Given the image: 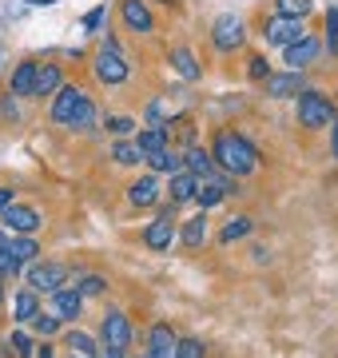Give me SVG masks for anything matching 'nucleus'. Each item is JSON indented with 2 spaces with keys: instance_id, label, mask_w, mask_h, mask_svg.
I'll return each instance as SVG.
<instances>
[{
  "instance_id": "1",
  "label": "nucleus",
  "mask_w": 338,
  "mask_h": 358,
  "mask_svg": "<svg viewBox=\"0 0 338 358\" xmlns=\"http://www.w3.org/2000/svg\"><path fill=\"white\" fill-rule=\"evenodd\" d=\"M211 159L227 171V176H251L255 167H259V152L251 148L239 131H219L215 136V148H211Z\"/></svg>"
},
{
  "instance_id": "2",
  "label": "nucleus",
  "mask_w": 338,
  "mask_h": 358,
  "mask_svg": "<svg viewBox=\"0 0 338 358\" xmlns=\"http://www.w3.org/2000/svg\"><path fill=\"white\" fill-rule=\"evenodd\" d=\"M299 124L302 128H311V131H318V128H335L338 124V112H335V103L326 100L323 92H299Z\"/></svg>"
},
{
  "instance_id": "3",
  "label": "nucleus",
  "mask_w": 338,
  "mask_h": 358,
  "mask_svg": "<svg viewBox=\"0 0 338 358\" xmlns=\"http://www.w3.org/2000/svg\"><path fill=\"white\" fill-rule=\"evenodd\" d=\"M96 80L100 84H108V88H116V84H124V80L131 76V68H128V60L119 56V48H116V40H104V48L96 52Z\"/></svg>"
},
{
  "instance_id": "4",
  "label": "nucleus",
  "mask_w": 338,
  "mask_h": 358,
  "mask_svg": "<svg viewBox=\"0 0 338 358\" xmlns=\"http://www.w3.org/2000/svg\"><path fill=\"white\" fill-rule=\"evenodd\" d=\"M243 40H247V32H243V20L231 13H223L215 24H211V44L219 52H235V48H243Z\"/></svg>"
},
{
  "instance_id": "5",
  "label": "nucleus",
  "mask_w": 338,
  "mask_h": 358,
  "mask_svg": "<svg viewBox=\"0 0 338 358\" xmlns=\"http://www.w3.org/2000/svg\"><path fill=\"white\" fill-rule=\"evenodd\" d=\"M88 103V92L76 88V84H64V88L56 92L52 100V120L56 124H64V128H72V120H76V112Z\"/></svg>"
},
{
  "instance_id": "6",
  "label": "nucleus",
  "mask_w": 338,
  "mask_h": 358,
  "mask_svg": "<svg viewBox=\"0 0 338 358\" xmlns=\"http://www.w3.org/2000/svg\"><path fill=\"white\" fill-rule=\"evenodd\" d=\"M143 243L152 247V251H168L171 243H175V203L163 207L156 215V223H147V231H143Z\"/></svg>"
},
{
  "instance_id": "7",
  "label": "nucleus",
  "mask_w": 338,
  "mask_h": 358,
  "mask_svg": "<svg viewBox=\"0 0 338 358\" xmlns=\"http://www.w3.org/2000/svg\"><path fill=\"white\" fill-rule=\"evenodd\" d=\"M263 36H267V44L286 48V44H295V40L307 36V28H302L299 16H274V20H267V24H263Z\"/></svg>"
},
{
  "instance_id": "8",
  "label": "nucleus",
  "mask_w": 338,
  "mask_h": 358,
  "mask_svg": "<svg viewBox=\"0 0 338 358\" xmlns=\"http://www.w3.org/2000/svg\"><path fill=\"white\" fill-rule=\"evenodd\" d=\"M0 219H4V227L13 231V235H36L40 231V211L36 207H28V203H13V207H4L0 211Z\"/></svg>"
},
{
  "instance_id": "9",
  "label": "nucleus",
  "mask_w": 338,
  "mask_h": 358,
  "mask_svg": "<svg viewBox=\"0 0 338 358\" xmlns=\"http://www.w3.org/2000/svg\"><path fill=\"white\" fill-rule=\"evenodd\" d=\"M100 334H104V346L108 350H128L131 343V322L124 310H108L104 322H100Z\"/></svg>"
},
{
  "instance_id": "10",
  "label": "nucleus",
  "mask_w": 338,
  "mask_h": 358,
  "mask_svg": "<svg viewBox=\"0 0 338 358\" xmlns=\"http://www.w3.org/2000/svg\"><path fill=\"white\" fill-rule=\"evenodd\" d=\"M28 282H32V291L52 294V291H60V287L68 282V267H64V263H32Z\"/></svg>"
},
{
  "instance_id": "11",
  "label": "nucleus",
  "mask_w": 338,
  "mask_h": 358,
  "mask_svg": "<svg viewBox=\"0 0 338 358\" xmlns=\"http://www.w3.org/2000/svg\"><path fill=\"white\" fill-rule=\"evenodd\" d=\"M119 16H124L128 32H140V36L156 32V20H152V8H147V0H124V4H119Z\"/></svg>"
},
{
  "instance_id": "12",
  "label": "nucleus",
  "mask_w": 338,
  "mask_h": 358,
  "mask_svg": "<svg viewBox=\"0 0 338 358\" xmlns=\"http://www.w3.org/2000/svg\"><path fill=\"white\" fill-rule=\"evenodd\" d=\"M48 303H52V315L60 322H76L80 310H84V294H80L76 287H72V291H68V287H60V291L48 294Z\"/></svg>"
},
{
  "instance_id": "13",
  "label": "nucleus",
  "mask_w": 338,
  "mask_h": 358,
  "mask_svg": "<svg viewBox=\"0 0 338 358\" xmlns=\"http://www.w3.org/2000/svg\"><path fill=\"white\" fill-rule=\"evenodd\" d=\"M314 60H318V40L314 36H302L295 44H286V64H291V72H302Z\"/></svg>"
},
{
  "instance_id": "14",
  "label": "nucleus",
  "mask_w": 338,
  "mask_h": 358,
  "mask_svg": "<svg viewBox=\"0 0 338 358\" xmlns=\"http://www.w3.org/2000/svg\"><path fill=\"white\" fill-rule=\"evenodd\" d=\"M128 203L131 207H156L159 203V179L156 176H143L128 187Z\"/></svg>"
},
{
  "instance_id": "15",
  "label": "nucleus",
  "mask_w": 338,
  "mask_h": 358,
  "mask_svg": "<svg viewBox=\"0 0 338 358\" xmlns=\"http://www.w3.org/2000/svg\"><path fill=\"white\" fill-rule=\"evenodd\" d=\"M302 88V72H279V76H267V96L274 100H286V96H299Z\"/></svg>"
},
{
  "instance_id": "16",
  "label": "nucleus",
  "mask_w": 338,
  "mask_h": 358,
  "mask_svg": "<svg viewBox=\"0 0 338 358\" xmlns=\"http://www.w3.org/2000/svg\"><path fill=\"white\" fill-rule=\"evenodd\" d=\"M60 88H64L60 64H36V88H32V96H56Z\"/></svg>"
},
{
  "instance_id": "17",
  "label": "nucleus",
  "mask_w": 338,
  "mask_h": 358,
  "mask_svg": "<svg viewBox=\"0 0 338 358\" xmlns=\"http://www.w3.org/2000/svg\"><path fill=\"white\" fill-rule=\"evenodd\" d=\"M183 167L191 171V176H199V179H207V176H215V159H211V152H203V148H187V155H183Z\"/></svg>"
},
{
  "instance_id": "18",
  "label": "nucleus",
  "mask_w": 338,
  "mask_h": 358,
  "mask_svg": "<svg viewBox=\"0 0 338 358\" xmlns=\"http://www.w3.org/2000/svg\"><path fill=\"white\" fill-rule=\"evenodd\" d=\"M147 164H152V171H159V176H179L183 171V155L171 152V148H159V152L147 155Z\"/></svg>"
},
{
  "instance_id": "19",
  "label": "nucleus",
  "mask_w": 338,
  "mask_h": 358,
  "mask_svg": "<svg viewBox=\"0 0 338 358\" xmlns=\"http://www.w3.org/2000/svg\"><path fill=\"white\" fill-rule=\"evenodd\" d=\"M196 187H199V176H191L187 167H183L179 176H171V203H187V199H196Z\"/></svg>"
},
{
  "instance_id": "20",
  "label": "nucleus",
  "mask_w": 338,
  "mask_h": 358,
  "mask_svg": "<svg viewBox=\"0 0 338 358\" xmlns=\"http://www.w3.org/2000/svg\"><path fill=\"white\" fill-rule=\"evenodd\" d=\"M32 88H36V64L24 60V64H16L13 80H8V92L13 96H32Z\"/></svg>"
},
{
  "instance_id": "21",
  "label": "nucleus",
  "mask_w": 338,
  "mask_h": 358,
  "mask_svg": "<svg viewBox=\"0 0 338 358\" xmlns=\"http://www.w3.org/2000/svg\"><path fill=\"white\" fill-rule=\"evenodd\" d=\"M171 68H175L183 80H199L203 76V68H199V60H196V52L191 48H171Z\"/></svg>"
},
{
  "instance_id": "22",
  "label": "nucleus",
  "mask_w": 338,
  "mask_h": 358,
  "mask_svg": "<svg viewBox=\"0 0 338 358\" xmlns=\"http://www.w3.org/2000/svg\"><path fill=\"white\" fill-rule=\"evenodd\" d=\"M183 247H191V251H196V247H203L207 243V211H199L196 219H187V223H183Z\"/></svg>"
},
{
  "instance_id": "23",
  "label": "nucleus",
  "mask_w": 338,
  "mask_h": 358,
  "mask_svg": "<svg viewBox=\"0 0 338 358\" xmlns=\"http://www.w3.org/2000/svg\"><path fill=\"white\" fill-rule=\"evenodd\" d=\"M251 227H255V223H251L247 215L227 219V223H223V231H219V243H223V247H231V243H239V239H247Z\"/></svg>"
},
{
  "instance_id": "24",
  "label": "nucleus",
  "mask_w": 338,
  "mask_h": 358,
  "mask_svg": "<svg viewBox=\"0 0 338 358\" xmlns=\"http://www.w3.org/2000/svg\"><path fill=\"white\" fill-rule=\"evenodd\" d=\"M175 343H179V338H175V331H171L168 322H156L152 334H147V350H159V355H171Z\"/></svg>"
},
{
  "instance_id": "25",
  "label": "nucleus",
  "mask_w": 338,
  "mask_h": 358,
  "mask_svg": "<svg viewBox=\"0 0 338 358\" xmlns=\"http://www.w3.org/2000/svg\"><path fill=\"white\" fill-rule=\"evenodd\" d=\"M40 315V303H36V291H20L13 299V319L16 322H32Z\"/></svg>"
},
{
  "instance_id": "26",
  "label": "nucleus",
  "mask_w": 338,
  "mask_h": 358,
  "mask_svg": "<svg viewBox=\"0 0 338 358\" xmlns=\"http://www.w3.org/2000/svg\"><path fill=\"white\" fill-rule=\"evenodd\" d=\"M135 143H140L143 155L159 152V148H168V128H159V124H152V128H143L140 136H135Z\"/></svg>"
},
{
  "instance_id": "27",
  "label": "nucleus",
  "mask_w": 338,
  "mask_h": 358,
  "mask_svg": "<svg viewBox=\"0 0 338 358\" xmlns=\"http://www.w3.org/2000/svg\"><path fill=\"white\" fill-rule=\"evenodd\" d=\"M112 159H116L119 167H135V164H143L147 155L140 152V143H135V140H119L116 148H112Z\"/></svg>"
},
{
  "instance_id": "28",
  "label": "nucleus",
  "mask_w": 338,
  "mask_h": 358,
  "mask_svg": "<svg viewBox=\"0 0 338 358\" xmlns=\"http://www.w3.org/2000/svg\"><path fill=\"white\" fill-rule=\"evenodd\" d=\"M8 251H13L20 263H32V259L40 255V247H36V239H32V235H16V239H8Z\"/></svg>"
},
{
  "instance_id": "29",
  "label": "nucleus",
  "mask_w": 338,
  "mask_h": 358,
  "mask_svg": "<svg viewBox=\"0 0 338 358\" xmlns=\"http://www.w3.org/2000/svg\"><path fill=\"white\" fill-rule=\"evenodd\" d=\"M68 350H72V355H80V358L100 355V350H96V338H91V334H84V331H68Z\"/></svg>"
},
{
  "instance_id": "30",
  "label": "nucleus",
  "mask_w": 338,
  "mask_h": 358,
  "mask_svg": "<svg viewBox=\"0 0 338 358\" xmlns=\"http://www.w3.org/2000/svg\"><path fill=\"white\" fill-rule=\"evenodd\" d=\"M32 355H36V346H32V338L24 331L8 334V358H32Z\"/></svg>"
},
{
  "instance_id": "31",
  "label": "nucleus",
  "mask_w": 338,
  "mask_h": 358,
  "mask_svg": "<svg viewBox=\"0 0 338 358\" xmlns=\"http://www.w3.org/2000/svg\"><path fill=\"white\" fill-rule=\"evenodd\" d=\"M108 279H100V275H80L76 279V291L84 294V299H96V294H104Z\"/></svg>"
},
{
  "instance_id": "32",
  "label": "nucleus",
  "mask_w": 338,
  "mask_h": 358,
  "mask_svg": "<svg viewBox=\"0 0 338 358\" xmlns=\"http://www.w3.org/2000/svg\"><path fill=\"white\" fill-rule=\"evenodd\" d=\"M28 327H32V331H36L40 338H52V334L60 331V327H64V322L56 319V315H36V319L28 322Z\"/></svg>"
},
{
  "instance_id": "33",
  "label": "nucleus",
  "mask_w": 338,
  "mask_h": 358,
  "mask_svg": "<svg viewBox=\"0 0 338 358\" xmlns=\"http://www.w3.org/2000/svg\"><path fill=\"white\" fill-rule=\"evenodd\" d=\"M274 4H279V16H299L302 20V16L311 13L314 0H274Z\"/></svg>"
},
{
  "instance_id": "34",
  "label": "nucleus",
  "mask_w": 338,
  "mask_h": 358,
  "mask_svg": "<svg viewBox=\"0 0 338 358\" xmlns=\"http://www.w3.org/2000/svg\"><path fill=\"white\" fill-rule=\"evenodd\" d=\"M20 267H24V263H20V259L4 247V251H0V279H16V275H20Z\"/></svg>"
},
{
  "instance_id": "35",
  "label": "nucleus",
  "mask_w": 338,
  "mask_h": 358,
  "mask_svg": "<svg viewBox=\"0 0 338 358\" xmlns=\"http://www.w3.org/2000/svg\"><path fill=\"white\" fill-rule=\"evenodd\" d=\"M91 124H96V108H91V100H88L76 112V120H72V131H91Z\"/></svg>"
},
{
  "instance_id": "36",
  "label": "nucleus",
  "mask_w": 338,
  "mask_h": 358,
  "mask_svg": "<svg viewBox=\"0 0 338 358\" xmlns=\"http://www.w3.org/2000/svg\"><path fill=\"white\" fill-rule=\"evenodd\" d=\"M175 358H203V343L199 338H179L175 343Z\"/></svg>"
},
{
  "instance_id": "37",
  "label": "nucleus",
  "mask_w": 338,
  "mask_h": 358,
  "mask_svg": "<svg viewBox=\"0 0 338 358\" xmlns=\"http://www.w3.org/2000/svg\"><path fill=\"white\" fill-rule=\"evenodd\" d=\"M131 128H135V120H128V115H112L108 120V131L112 136H131Z\"/></svg>"
},
{
  "instance_id": "38",
  "label": "nucleus",
  "mask_w": 338,
  "mask_h": 358,
  "mask_svg": "<svg viewBox=\"0 0 338 358\" xmlns=\"http://www.w3.org/2000/svg\"><path fill=\"white\" fill-rule=\"evenodd\" d=\"M247 72H251V80H267V76H271L267 56H251V68H247Z\"/></svg>"
},
{
  "instance_id": "39",
  "label": "nucleus",
  "mask_w": 338,
  "mask_h": 358,
  "mask_svg": "<svg viewBox=\"0 0 338 358\" xmlns=\"http://www.w3.org/2000/svg\"><path fill=\"white\" fill-rule=\"evenodd\" d=\"M326 32H330V36H326L330 52H338V13H335V8H330V16H326Z\"/></svg>"
},
{
  "instance_id": "40",
  "label": "nucleus",
  "mask_w": 338,
  "mask_h": 358,
  "mask_svg": "<svg viewBox=\"0 0 338 358\" xmlns=\"http://www.w3.org/2000/svg\"><path fill=\"white\" fill-rule=\"evenodd\" d=\"M104 13H108L104 4H100V8H91V13H88V16H84V28H88V32H96V28L104 24Z\"/></svg>"
},
{
  "instance_id": "41",
  "label": "nucleus",
  "mask_w": 338,
  "mask_h": 358,
  "mask_svg": "<svg viewBox=\"0 0 338 358\" xmlns=\"http://www.w3.org/2000/svg\"><path fill=\"white\" fill-rule=\"evenodd\" d=\"M0 112L8 115V120H16V115H20V112H16V100H13V92H8V100L0 103Z\"/></svg>"
},
{
  "instance_id": "42",
  "label": "nucleus",
  "mask_w": 338,
  "mask_h": 358,
  "mask_svg": "<svg viewBox=\"0 0 338 358\" xmlns=\"http://www.w3.org/2000/svg\"><path fill=\"white\" fill-rule=\"evenodd\" d=\"M4 207H13V187H0V211Z\"/></svg>"
},
{
  "instance_id": "43",
  "label": "nucleus",
  "mask_w": 338,
  "mask_h": 358,
  "mask_svg": "<svg viewBox=\"0 0 338 358\" xmlns=\"http://www.w3.org/2000/svg\"><path fill=\"white\" fill-rule=\"evenodd\" d=\"M251 255H255V263H267V259H271V251H267V247H255Z\"/></svg>"
},
{
  "instance_id": "44",
  "label": "nucleus",
  "mask_w": 338,
  "mask_h": 358,
  "mask_svg": "<svg viewBox=\"0 0 338 358\" xmlns=\"http://www.w3.org/2000/svg\"><path fill=\"white\" fill-rule=\"evenodd\" d=\"M32 358H56V355H52V346H36V355Z\"/></svg>"
},
{
  "instance_id": "45",
  "label": "nucleus",
  "mask_w": 338,
  "mask_h": 358,
  "mask_svg": "<svg viewBox=\"0 0 338 358\" xmlns=\"http://www.w3.org/2000/svg\"><path fill=\"white\" fill-rule=\"evenodd\" d=\"M100 355H104V358H124V350H108V346H104Z\"/></svg>"
},
{
  "instance_id": "46",
  "label": "nucleus",
  "mask_w": 338,
  "mask_h": 358,
  "mask_svg": "<svg viewBox=\"0 0 338 358\" xmlns=\"http://www.w3.org/2000/svg\"><path fill=\"white\" fill-rule=\"evenodd\" d=\"M143 358H175V350H171V355H159V350H147Z\"/></svg>"
},
{
  "instance_id": "47",
  "label": "nucleus",
  "mask_w": 338,
  "mask_h": 358,
  "mask_svg": "<svg viewBox=\"0 0 338 358\" xmlns=\"http://www.w3.org/2000/svg\"><path fill=\"white\" fill-rule=\"evenodd\" d=\"M4 247H8V235H4V231H0V251H4Z\"/></svg>"
},
{
  "instance_id": "48",
  "label": "nucleus",
  "mask_w": 338,
  "mask_h": 358,
  "mask_svg": "<svg viewBox=\"0 0 338 358\" xmlns=\"http://www.w3.org/2000/svg\"><path fill=\"white\" fill-rule=\"evenodd\" d=\"M28 4H56V0H28Z\"/></svg>"
},
{
  "instance_id": "49",
  "label": "nucleus",
  "mask_w": 338,
  "mask_h": 358,
  "mask_svg": "<svg viewBox=\"0 0 338 358\" xmlns=\"http://www.w3.org/2000/svg\"><path fill=\"white\" fill-rule=\"evenodd\" d=\"M0 299H4V282H0Z\"/></svg>"
},
{
  "instance_id": "50",
  "label": "nucleus",
  "mask_w": 338,
  "mask_h": 358,
  "mask_svg": "<svg viewBox=\"0 0 338 358\" xmlns=\"http://www.w3.org/2000/svg\"><path fill=\"white\" fill-rule=\"evenodd\" d=\"M159 4H175V0H159Z\"/></svg>"
},
{
  "instance_id": "51",
  "label": "nucleus",
  "mask_w": 338,
  "mask_h": 358,
  "mask_svg": "<svg viewBox=\"0 0 338 358\" xmlns=\"http://www.w3.org/2000/svg\"><path fill=\"white\" fill-rule=\"evenodd\" d=\"M72 358H80V355H72Z\"/></svg>"
}]
</instances>
